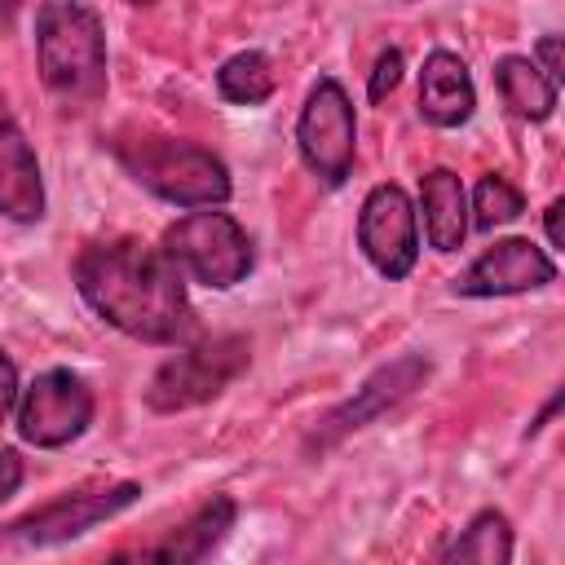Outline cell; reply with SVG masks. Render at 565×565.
Instances as JSON below:
<instances>
[{
    "label": "cell",
    "instance_id": "obj_1",
    "mask_svg": "<svg viewBox=\"0 0 565 565\" xmlns=\"http://www.w3.org/2000/svg\"><path fill=\"white\" fill-rule=\"evenodd\" d=\"M75 287L102 322L141 344H181L194 331L181 265L163 247L88 243L75 256Z\"/></svg>",
    "mask_w": 565,
    "mask_h": 565
},
{
    "label": "cell",
    "instance_id": "obj_2",
    "mask_svg": "<svg viewBox=\"0 0 565 565\" xmlns=\"http://www.w3.org/2000/svg\"><path fill=\"white\" fill-rule=\"evenodd\" d=\"M35 62L44 88L66 110H88L106 93V26L84 0H44L35 9Z\"/></svg>",
    "mask_w": 565,
    "mask_h": 565
},
{
    "label": "cell",
    "instance_id": "obj_3",
    "mask_svg": "<svg viewBox=\"0 0 565 565\" xmlns=\"http://www.w3.org/2000/svg\"><path fill=\"white\" fill-rule=\"evenodd\" d=\"M110 150L137 185H146L154 199L172 207H221L234 190L230 168L194 141L137 132V137H119Z\"/></svg>",
    "mask_w": 565,
    "mask_h": 565
},
{
    "label": "cell",
    "instance_id": "obj_4",
    "mask_svg": "<svg viewBox=\"0 0 565 565\" xmlns=\"http://www.w3.org/2000/svg\"><path fill=\"white\" fill-rule=\"evenodd\" d=\"M252 366V340L247 335H212L199 344H185L181 353H172L146 384V406L159 415H177L190 406L212 402L216 393H225L243 371Z\"/></svg>",
    "mask_w": 565,
    "mask_h": 565
},
{
    "label": "cell",
    "instance_id": "obj_5",
    "mask_svg": "<svg viewBox=\"0 0 565 565\" xmlns=\"http://www.w3.org/2000/svg\"><path fill=\"white\" fill-rule=\"evenodd\" d=\"M163 252L203 287L230 291L252 274V238L247 230L216 207H199L163 230Z\"/></svg>",
    "mask_w": 565,
    "mask_h": 565
},
{
    "label": "cell",
    "instance_id": "obj_6",
    "mask_svg": "<svg viewBox=\"0 0 565 565\" xmlns=\"http://www.w3.org/2000/svg\"><path fill=\"white\" fill-rule=\"evenodd\" d=\"M296 146L305 168L322 181V185H344L353 172V154H358V119H353V102L340 88V79H318L300 106L296 119Z\"/></svg>",
    "mask_w": 565,
    "mask_h": 565
},
{
    "label": "cell",
    "instance_id": "obj_7",
    "mask_svg": "<svg viewBox=\"0 0 565 565\" xmlns=\"http://www.w3.org/2000/svg\"><path fill=\"white\" fill-rule=\"evenodd\" d=\"M13 411H18V437L26 446L57 450V446H71L75 437L88 433L93 388L84 384V375L66 371V366H49L26 388H18Z\"/></svg>",
    "mask_w": 565,
    "mask_h": 565
},
{
    "label": "cell",
    "instance_id": "obj_8",
    "mask_svg": "<svg viewBox=\"0 0 565 565\" xmlns=\"http://www.w3.org/2000/svg\"><path fill=\"white\" fill-rule=\"evenodd\" d=\"M428 371H433V362H428L424 353H402V358L375 366V371L362 380V388H353V397H344L340 406H331V411L318 419V428L309 433L305 450H309V455H322V450L340 446L349 433L375 424L380 415H388L393 406H402V402L428 380Z\"/></svg>",
    "mask_w": 565,
    "mask_h": 565
},
{
    "label": "cell",
    "instance_id": "obj_9",
    "mask_svg": "<svg viewBox=\"0 0 565 565\" xmlns=\"http://www.w3.org/2000/svg\"><path fill=\"white\" fill-rule=\"evenodd\" d=\"M137 499H141V486H137V481L57 494L53 503H44V508L26 512L22 521H13V525H9V539H13V543H26V547H57V543H71V539L88 534L93 525L119 516V512L132 508Z\"/></svg>",
    "mask_w": 565,
    "mask_h": 565
},
{
    "label": "cell",
    "instance_id": "obj_10",
    "mask_svg": "<svg viewBox=\"0 0 565 565\" xmlns=\"http://www.w3.org/2000/svg\"><path fill=\"white\" fill-rule=\"evenodd\" d=\"M358 247L384 274L388 282L406 278L419 260V225H415V203L406 199L402 185H375L362 199L358 212Z\"/></svg>",
    "mask_w": 565,
    "mask_h": 565
},
{
    "label": "cell",
    "instance_id": "obj_11",
    "mask_svg": "<svg viewBox=\"0 0 565 565\" xmlns=\"http://www.w3.org/2000/svg\"><path fill=\"white\" fill-rule=\"evenodd\" d=\"M556 278V260L534 247L530 238H499L494 247H486L450 287L455 296H472V300H490V296H521V291H539Z\"/></svg>",
    "mask_w": 565,
    "mask_h": 565
},
{
    "label": "cell",
    "instance_id": "obj_12",
    "mask_svg": "<svg viewBox=\"0 0 565 565\" xmlns=\"http://www.w3.org/2000/svg\"><path fill=\"white\" fill-rule=\"evenodd\" d=\"M0 216L18 225H35L44 216V177L26 132L13 124L0 97Z\"/></svg>",
    "mask_w": 565,
    "mask_h": 565
},
{
    "label": "cell",
    "instance_id": "obj_13",
    "mask_svg": "<svg viewBox=\"0 0 565 565\" xmlns=\"http://www.w3.org/2000/svg\"><path fill=\"white\" fill-rule=\"evenodd\" d=\"M472 110H477V88L463 57L450 49H433L419 71V115L433 128H459L472 119Z\"/></svg>",
    "mask_w": 565,
    "mask_h": 565
},
{
    "label": "cell",
    "instance_id": "obj_14",
    "mask_svg": "<svg viewBox=\"0 0 565 565\" xmlns=\"http://www.w3.org/2000/svg\"><path fill=\"white\" fill-rule=\"evenodd\" d=\"M238 503L230 494H212L203 508H194L172 534H163L159 543L141 547L146 561H172V565H194L203 556H212V547L234 530Z\"/></svg>",
    "mask_w": 565,
    "mask_h": 565
},
{
    "label": "cell",
    "instance_id": "obj_15",
    "mask_svg": "<svg viewBox=\"0 0 565 565\" xmlns=\"http://www.w3.org/2000/svg\"><path fill=\"white\" fill-rule=\"evenodd\" d=\"M419 203H424V234L433 252H459L468 238V190L459 172L433 168L419 177Z\"/></svg>",
    "mask_w": 565,
    "mask_h": 565
},
{
    "label": "cell",
    "instance_id": "obj_16",
    "mask_svg": "<svg viewBox=\"0 0 565 565\" xmlns=\"http://www.w3.org/2000/svg\"><path fill=\"white\" fill-rule=\"evenodd\" d=\"M494 84H499V93H503V106H508L512 115H521V119L543 124V119L556 110V88H561V84H552V79L539 71L534 57H521V53L499 57V62H494Z\"/></svg>",
    "mask_w": 565,
    "mask_h": 565
},
{
    "label": "cell",
    "instance_id": "obj_17",
    "mask_svg": "<svg viewBox=\"0 0 565 565\" xmlns=\"http://www.w3.org/2000/svg\"><path fill=\"white\" fill-rule=\"evenodd\" d=\"M274 88H278V75L260 49H243V53L225 57L216 71V93L234 106H260L274 97Z\"/></svg>",
    "mask_w": 565,
    "mask_h": 565
},
{
    "label": "cell",
    "instance_id": "obj_18",
    "mask_svg": "<svg viewBox=\"0 0 565 565\" xmlns=\"http://www.w3.org/2000/svg\"><path fill=\"white\" fill-rule=\"evenodd\" d=\"M441 561L508 565V561H512V525H508V516L494 512V508H481V512L468 521V530H463L450 547H441Z\"/></svg>",
    "mask_w": 565,
    "mask_h": 565
},
{
    "label": "cell",
    "instance_id": "obj_19",
    "mask_svg": "<svg viewBox=\"0 0 565 565\" xmlns=\"http://www.w3.org/2000/svg\"><path fill=\"white\" fill-rule=\"evenodd\" d=\"M525 212V199L512 181L486 172L477 185H472V225L477 230H494V225H508Z\"/></svg>",
    "mask_w": 565,
    "mask_h": 565
},
{
    "label": "cell",
    "instance_id": "obj_20",
    "mask_svg": "<svg viewBox=\"0 0 565 565\" xmlns=\"http://www.w3.org/2000/svg\"><path fill=\"white\" fill-rule=\"evenodd\" d=\"M402 71H406L402 53H397V49H384V53L375 57V71H371V84H366L371 102H384V97H388V93L402 84Z\"/></svg>",
    "mask_w": 565,
    "mask_h": 565
},
{
    "label": "cell",
    "instance_id": "obj_21",
    "mask_svg": "<svg viewBox=\"0 0 565 565\" xmlns=\"http://www.w3.org/2000/svg\"><path fill=\"white\" fill-rule=\"evenodd\" d=\"M13 406H18V366H13V358L0 349V424L9 419Z\"/></svg>",
    "mask_w": 565,
    "mask_h": 565
},
{
    "label": "cell",
    "instance_id": "obj_22",
    "mask_svg": "<svg viewBox=\"0 0 565 565\" xmlns=\"http://www.w3.org/2000/svg\"><path fill=\"white\" fill-rule=\"evenodd\" d=\"M18 486H22V459H18V450L0 446V503L9 494H18Z\"/></svg>",
    "mask_w": 565,
    "mask_h": 565
},
{
    "label": "cell",
    "instance_id": "obj_23",
    "mask_svg": "<svg viewBox=\"0 0 565 565\" xmlns=\"http://www.w3.org/2000/svg\"><path fill=\"white\" fill-rule=\"evenodd\" d=\"M534 53H539V62H543L539 71H543L552 84H561V35H543Z\"/></svg>",
    "mask_w": 565,
    "mask_h": 565
},
{
    "label": "cell",
    "instance_id": "obj_24",
    "mask_svg": "<svg viewBox=\"0 0 565 565\" xmlns=\"http://www.w3.org/2000/svg\"><path fill=\"white\" fill-rule=\"evenodd\" d=\"M561 212H565V199H552V203H547V212H543V230H547L552 252H561V247H565V234H561Z\"/></svg>",
    "mask_w": 565,
    "mask_h": 565
},
{
    "label": "cell",
    "instance_id": "obj_25",
    "mask_svg": "<svg viewBox=\"0 0 565 565\" xmlns=\"http://www.w3.org/2000/svg\"><path fill=\"white\" fill-rule=\"evenodd\" d=\"M22 4H26V0H0V31L13 26V18L22 13Z\"/></svg>",
    "mask_w": 565,
    "mask_h": 565
},
{
    "label": "cell",
    "instance_id": "obj_26",
    "mask_svg": "<svg viewBox=\"0 0 565 565\" xmlns=\"http://www.w3.org/2000/svg\"><path fill=\"white\" fill-rule=\"evenodd\" d=\"M132 4H154V0H132Z\"/></svg>",
    "mask_w": 565,
    "mask_h": 565
}]
</instances>
